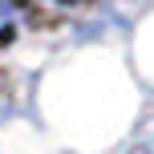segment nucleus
I'll use <instances>...</instances> for the list:
<instances>
[{
  "mask_svg": "<svg viewBox=\"0 0 154 154\" xmlns=\"http://www.w3.org/2000/svg\"><path fill=\"white\" fill-rule=\"evenodd\" d=\"M16 32V8L12 0H0V41H8Z\"/></svg>",
  "mask_w": 154,
  "mask_h": 154,
  "instance_id": "obj_1",
  "label": "nucleus"
}]
</instances>
